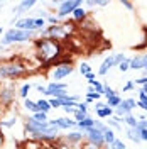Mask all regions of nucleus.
<instances>
[{
    "mask_svg": "<svg viewBox=\"0 0 147 149\" xmlns=\"http://www.w3.org/2000/svg\"><path fill=\"white\" fill-rule=\"evenodd\" d=\"M120 102H122V100H120L119 97H110V98H108V103H110V105H120Z\"/></svg>",
    "mask_w": 147,
    "mask_h": 149,
    "instance_id": "obj_21",
    "label": "nucleus"
},
{
    "mask_svg": "<svg viewBox=\"0 0 147 149\" xmlns=\"http://www.w3.org/2000/svg\"><path fill=\"white\" fill-rule=\"evenodd\" d=\"M81 73L83 74H88V73H90V66L86 65V63H83V65H81Z\"/></svg>",
    "mask_w": 147,
    "mask_h": 149,
    "instance_id": "obj_29",
    "label": "nucleus"
},
{
    "mask_svg": "<svg viewBox=\"0 0 147 149\" xmlns=\"http://www.w3.org/2000/svg\"><path fill=\"white\" fill-rule=\"evenodd\" d=\"M66 88V85H63V83H51L49 85V92H54V90H64Z\"/></svg>",
    "mask_w": 147,
    "mask_h": 149,
    "instance_id": "obj_15",
    "label": "nucleus"
},
{
    "mask_svg": "<svg viewBox=\"0 0 147 149\" xmlns=\"http://www.w3.org/2000/svg\"><path fill=\"white\" fill-rule=\"evenodd\" d=\"M103 141H107L108 144H113V142H115V136H113V132H112V130L103 132Z\"/></svg>",
    "mask_w": 147,
    "mask_h": 149,
    "instance_id": "obj_12",
    "label": "nucleus"
},
{
    "mask_svg": "<svg viewBox=\"0 0 147 149\" xmlns=\"http://www.w3.org/2000/svg\"><path fill=\"white\" fill-rule=\"evenodd\" d=\"M2 100H3V102H9L10 100V92L9 90H5V92L2 93Z\"/></svg>",
    "mask_w": 147,
    "mask_h": 149,
    "instance_id": "obj_26",
    "label": "nucleus"
},
{
    "mask_svg": "<svg viewBox=\"0 0 147 149\" xmlns=\"http://www.w3.org/2000/svg\"><path fill=\"white\" fill-rule=\"evenodd\" d=\"M113 148L115 149H125V144L120 142V141H115V142H113Z\"/></svg>",
    "mask_w": 147,
    "mask_h": 149,
    "instance_id": "obj_28",
    "label": "nucleus"
},
{
    "mask_svg": "<svg viewBox=\"0 0 147 149\" xmlns=\"http://www.w3.org/2000/svg\"><path fill=\"white\" fill-rule=\"evenodd\" d=\"M32 36V32L31 31H20V29H12L9 31L5 37H3V44H9V42H14V41H26L29 37Z\"/></svg>",
    "mask_w": 147,
    "mask_h": 149,
    "instance_id": "obj_2",
    "label": "nucleus"
},
{
    "mask_svg": "<svg viewBox=\"0 0 147 149\" xmlns=\"http://www.w3.org/2000/svg\"><path fill=\"white\" fill-rule=\"evenodd\" d=\"M130 68H134V70H140V68H142V58H134V59L130 61Z\"/></svg>",
    "mask_w": 147,
    "mask_h": 149,
    "instance_id": "obj_13",
    "label": "nucleus"
},
{
    "mask_svg": "<svg viewBox=\"0 0 147 149\" xmlns=\"http://www.w3.org/2000/svg\"><path fill=\"white\" fill-rule=\"evenodd\" d=\"M134 107H135V102L134 100H122L119 105V109H117V112H119L120 115H127Z\"/></svg>",
    "mask_w": 147,
    "mask_h": 149,
    "instance_id": "obj_7",
    "label": "nucleus"
},
{
    "mask_svg": "<svg viewBox=\"0 0 147 149\" xmlns=\"http://www.w3.org/2000/svg\"><path fill=\"white\" fill-rule=\"evenodd\" d=\"M140 100H147V93L146 92H140Z\"/></svg>",
    "mask_w": 147,
    "mask_h": 149,
    "instance_id": "obj_38",
    "label": "nucleus"
},
{
    "mask_svg": "<svg viewBox=\"0 0 147 149\" xmlns=\"http://www.w3.org/2000/svg\"><path fill=\"white\" fill-rule=\"evenodd\" d=\"M127 134H129V137L132 141H135V142H140V130L139 129H129V132H127Z\"/></svg>",
    "mask_w": 147,
    "mask_h": 149,
    "instance_id": "obj_10",
    "label": "nucleus"
},
{
    "mask_svg": "<svg viewBox=\"0 0 147 149\" xmlns=\"http://www.w3.org/2000/svg\"><path fill=\"white\" fill-rule=\"evenodd\" d=\"M137 129H139V130H146V129H147V120L139 122V124H137Z\"/></svg>",
    "mask_w": 147,
    "mask_h": 149,
    "instance_id": "obj_27",
    "label": "nucleus"
},
{
    "mask_svg": "<svg viewBox=\"0 0 147 149\" xmlns=\"http://www.w3.org/2000/svg\"><path fill=\"white\" fill-rule=\"evenodd\" d=\"M86 78H88V80H93L95 76H93V73H88V74H86Z\"/></svg>",
    "mask_w": 147,
    "mask_h": 149,
    "instance_id": "obj_40",
    "label": "nucleus"
},
{
    "mask_svg": "<svg viewBox=\"0 0 147 149\" xmlns=\"http://www.w3.org/2000/svg\"><path fill=\"white\" fill-rule=\"evenodd\" d=\"M140 139H142V141H147V129H146V130H140Z\"/></svg>",
    "mask_w": 147,
    "mask_h": 149,
    "instance_id": "obj_33",
    "label": "nucleus"
},
{
    "mask_svg": "<svg viewBox=\"0 0 147 149\" xmlns=\"http://www.w3.org/2000/svg\"><path fill=\"white\" fill-rule=\"evenodd\" d=\"M29 88H31V85H24V86H22V90H20V95H22V97H27Z\"/></svg>",
    "mask_w": 147,
    "mask_h": 149,
    "instance_id": "obj_25",
    "label": "nucleus"
},
{
    "mask_svg": "<svg viewBox=\"0 0 147 149\" xmlns=\"http://www.w3.org/2000/svg\"><path fill=\"white\" fill-rule=\"evenodd\" d=\"M110 113H112V110L108 109V107H107V109H101V110H98V115H100V117H107V115H110Z\"/></svg>",
    "mask_w": 147,
    "mask_h": 149,
    "instance_id": "obj_20",
    "label": "nucleus"
},
{
    "mask_svg": "<svg viewBox=\"0 0 147 149\" xmlns=\"http://www.w3.org/2000/svg\"><path fill=\"white\" fill-rule=\"evenodd\" d=\"M142 68H146V70H147V54L142 56Z\"/></svg>",
    "mask_w": 147,
    "mask_h": 149,
    "instance_id": "obj_35",
    "label": "nucleus"
},
{
    "mask_svg": "<svg viewBox=\"0 0 147 149\" xmlns=\"http://www.w3.org/2000/svg\"><path fill=\"white\" fill-rule=\"evenodd\" d=\"M86 130H88V137L92 139V142H95L96 146L103 144V134H101L100 130H96L95 127H90V129H86Z\"/></svg>",
    "mask_w": 147,
    "mask_h": 149,
    "instance_id": "obj_6",
    "label": "nucleus"
},
{
    "mask_svg": "<svg viewBox=\"0 0 147 149\" xmlns=\"http://www.w3.org/2000/svg\"><path fill=\"white\" fill-rule=\"evenodd\" d=\"M103 92H105V95H107L108 98H110V97H115V92L112 90L110 86H105V88H103Z\"/></svg>",
    "mask_w": 147,
    "mask_h": 149,
    "instance_id": "obj_23",
    "label": "nucleus"
},
{
    "mask_svg": "<svg viewBox=\"0 0 147 149\" xmlns=\"http://www.w3.org/2000/svg\"><path fill=\"white\" fill-rule=\"evenodd\" d=\"M24 71V68L19 65H12V66H5V68H0V76H14Z\"/></svg>",
    "mask_w": 147,
    "mask_h": 149,
    "instance_id": "obj_4",
    "label": "nucleus"
},
{
    "mask_svg": "<svg viewBox=\"0 0 147 149\" xmlns=\"http://www.w3.org/2000/svg\"><path fill=\"white\" fill-rule=\"evenodd\" d=\"M68 137H69L71 141H80V139H81V134H78V132H71Z\"/></svg>",
    "mask_w": 147,
    "mask_h": 149,
    "instance_id": "obj_24",
    "label": "nucleus"
},
{
    "mask_svg": "<svg viewBox=\"0 0 147 149\" xmlns=\"http://www.w3.org/2000/svg\"><path fill=\"white\" fill-rule=\"evenodd\" d=\"M76 119H78V122H81V120H85L86 117H85V113H81V112H76Z\"/></svg>",
    "mask_w": 147,
    "mask_h": 149,
    "instance_id": "obj_31",
    "label": "nucleus"
},
{
    "mask_svg": "<svg viewBox=\"0 0 147 149\" xmlns=\"http://www.w3.org/2000/svg\"><path fill=\"white\" fill-rule=\"evenodd\" d=\"M119 68H120V71H127V70L130 68V63H129V61H122Z\"/></svg>",
    "mask_w": 147,
    "mask_h": 149,
    "instance_id": "obj_22",
    "label": "nucleus"
},
{
    "mask_svg": "<svg viewBox=\"0 0 147 149\" xmlns=\"http://www.w3.org/2000/svg\"><path fill=\"white\" fill-rule=\"evenodd\" d=\"M59 54V46L58 42L51 41V39H44L39 42V58L44 59V61H49L56 56Z\"/></svg>",
    "mask_w": 147,
    "mask_h": 149,
    "instance_id": "obj_1",
    "label": "nucleus"
},
{
    "mask_svg": "<svg viewBox=\"0 0 147 149\" xmlns=\"http://www.w3.org/2000/svg\"><path fill=\"white\" fill-rule=\"evenodd\" d=\"M73 15H74V19H83V17H85V10L78 7V9L73 10Z\"/></svg>",
    "mask_w": 147,
    "mask_h": 149,
    "instance_id": "obj_17",
    "label": "nucleus"
},
{
    "mask_svg": "<svg viewBox=\"0 0 147 149\" xmlns=\"http://www.w3.org/2000/svg\"><path fill=\"white\" fill-rule=\"evenodd\" d=\"M71 71H73L71 66H59V68L54 71V80H61L63 76H68Z\"/></svg>",
    "mask_w": 147,
    "mask_h": 149,
    "instance_id": "obj_8",
    "label": "nucleus"
},
{
    "mask_svg": "<svg viewBox=\"0 0 147 149\" xmlns=\"http://www.w3.org/2000/svg\"><path fill=\"white\" fill-rule=\"evenodd\" d=\"M32 5H34V2H32V0H29V2H22V3H20V7H22V9H26V7H32Z\"/></svg>",
    "mask_w": 147,
    "mask_h": 149,
    "instance_id": "obj_30",
    "label": "nucleus"
},
{
    "mask_svg": "<svg viewBox=\"0 0 147 149\" xmlns=\"http://www.w3.org/2000/svg\"><path fill=\"white\" fill-rule=\"evenodd\" d=\"M123 5H125L127 9H132V3H129V2H123Z\"/></svg>",
    "mask_w": 147,
    "mask_h": 149,
    "instance_id": "obj_39",
    "label": "nucleus"
},
{
    "mask_svg": "<svg viewBox=\"0 0 147 149\" xmlns=\"http://www.w3.org/2000/svg\"><path fill=\"white\" fill-rule=\"evenodd\" d=\"M139 107H142L144 110H147V100H140V102H137Z\"/></svg>",
    "mask_w": 147,
    "mask_h": 149,
    "instance_id": "obj_32",
    "label": "nucleus"
},
{
    "mask_svg": "<svg viewBox=\"0 0 147 149\" xmlns=\"http://www.w3.org/2000/svg\"><path fill=\"white\" fill-rule=\"evenodd\" d=\"M78 5H80V2H64V3L61 5V10L58 12V15H59V17H64L69 12H73L74 9H78Z\"/></svg>",
    "mask_w": 147,
    "mask_h": 149,
    "instance_id": "obj_5",
    "label": "nucleus"
},
{
    "mask_svg": "<svg viewBox=\"0 0 147 149\" xmlns=\"http://www.w3.org/2000/svg\"><path fill=\"white\" fill-rule=\"evenodd\" d=\"M137 83H140V85H147V78H140V80H137Z\"/></svg>",
    "mask_w": 147,
    "mask_h": 149,
    "instance_id": "obj_37",
    "label": "nucleus"
},
{
    "mask_svg": "<svg viewBox=\"0 0 147 149\" xmlns=\"http://www.w3.org/2000/svg\"><path fill=\"white\" fill-rule=\"evenodd\" d=\"M32 119H34V120H37V122H46V113H44V112H37Z\"/></svg>",
    "mask_w": 147,
    "mask_h": 149,
    "instance_id": "obj_16",
    "label": "nucleus"
},
{
    "mask_svg": "<svg viewBox=\"0 0 147 149\" xmlns=\"http://www.w3.org/2000/svg\"><path fill=\"white\" fill-rule=\"evenodd\" d=\"M36 105H37V112H44V113H46V112L49 110V109H51V105H49L47 102H44V100L37 102Z\"/></svg>",
    "mask_w": 147,
    "mask_h": 149,
    "instance_id": "obj_11",
    "label": "nucleus"
},
{
    "mask_svg": "<svg viewBox=\"0 0 147 149\" xmlns=\"http://www.w3.org/2000/svg\"><path fill=\"white\" fill-rule=\"evenodd\" d=\"M78 125H80V127H85V129H90V127H93V120H92V119H88V117H86L85 120L78 122Z\"/></svg>",
    "mask_w": 147,
    "mask_h": 149,
    "instance_id": "obj_14",
    "label": "nucleus"
},
{
    "mask_svg": "<svg viewBox=\"0 0 147 149\" xmlns=\"http://www.w3.org/2000/svg\"><path fill=\"white\" fill-rule=\"evenodd\" d=\"M108 149H110V148H108Z\"/></svg>",
    "mask_w": 147,
    "mask_h": 149,
    "instance_id": "obj_41",
    "label": "nucleus"
},
{
    "mask_svg": "<svg viewBox=\"0 0 147 149\" xmlns=\"http://www.w3.org/2000/svg\"><path fill=\"white\" fill-rule=\"evenodd\" d=\"M44 26V20H34V19H22L17 22V29L20 31H32V29H39Z\"/></svg>",
    "mask_w": 147,
    "mask_h": 149,
    "instance_id": "obj_3",
    "label": "nucleus"
},
{
    "mask_svg": "<svg viewBox=\"0 0 147 149\" xmlns=\"http://www.w3.org/2000/svg\"><path fill=\"white\" fill-rule=\"evenodd\" d=\"M127 124H129L132 129H137V124H139V122L135 120L134 117H130V115H129V117H127Z\"/></svg>",
    "mask_w": 147,
    "mask_h": 149,
    "instance_id": "obj_18",
    "label": "nucleus"
},
{
    "mask_svg": "<svg viewBox=\"0 0 147 149\" xmlns=\"http://www.w3.org/2000/svg\"><path fill=\"white\" fill-rule=\"evenodd\" d=\"M26 107H27L29 110H34V112H37V105L34 102H31V100H26Z\"/></svg>",
    "mask_w": 147,
    "mask_h": 149,
    "instance_id": "obj_19",
    "label": "nucleus"
},
{
    "mask_svg": "<svg viewBox=\"0 0 147 149\" xmlns=\"http://www.w3.org/2000/svg\"><path fill=\"white\" fill-rule=\"evenodd\" d=\"M78 109H80V112H81V113H85V112H86V105H85V103H81V105H78Z\"/></svg>",
    "mask_w": 147,
    "mask_h": 149,
    "instance_id": "obj_36",
    "label": "nucleus"
},
{
    "mask_svg": "<svg viewBox=\"0 0 147 149\" xmlns=\"http://www.w3.org/2000/svg\"><path fill=\"white\" fill-rule=\"evenodd\" d=\"M113 65H115V56H110V58H107V59L103 61L101 68H100V74H105Z\"/></svg>",
    "mask_w": 147,
    "mask_h": 149,
    "instance_id": "obj_9",
    "label": "nucleus"
},
{
    "mask_svg": "<svg viewBox=\"0 0 147 149\" xmlns=\"http://www.w3.org/2000/svg\"><path fill=\"white\" fill-rule=\"evenodd\" d=\"M63 109H64V110L68 112V113H76V110H74L73 107H63Z\"/></svg>",
    "mask_w": 147,
    "mask_h": 149,
    "instance_id": "obj_34",
    "label": "nucleus"
}]
</instances>
